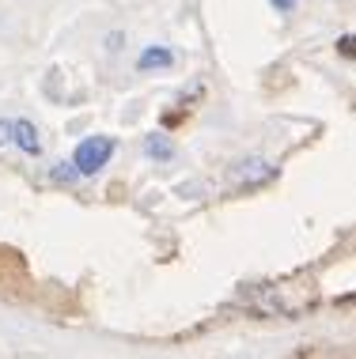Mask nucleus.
<instances>
[{
  "label": "nucleus",
  "mask_w": 356,
  "mask_h": 359,
  "mask_svg": "<svg viewBox=\"0 0 356 359\" xmlns=\"http://www.w3.org/2000/svg\"><path fill=\"white\" fill-rule=\"evenodd\" d=\"M269 8H273L277 15H292L296 8H300V0H269Z\"/></svg>",
  "instance_id": "nucleus-8"
},
{
  "label": "nucleus",
  "mask_w": 356,
  "mask_h": 359,
  "mask_svg": "<svg viewBox=\"0 0 356 359\" xmlns=\"http://www.w3.org/2000/svg\"><path fill=\"white\" fill-rule=\"evenodd\" d=\"M50 182L53 186H76V182H84V178H80V170L72 167V159H61L50 167Z\"/></svg>",
  "instance_id": "nucleus-6"
},
{
  "label": "nucleus",
  "mask_w": 356,
  "mask_h": 359,
  "mask_svg": "<svg viewBox=\"0 0 356 359\" xmlns=\"http://www.w3.org/2000/svg\"><path fill=\"white\" fill-rule=\"evenodd\" d=\"M137 72L140 76H159V72H171L178 65V50H171V46H163V42H152V46H144V50L137 53Z\"/></svg>",
  "instance_id": "nucleus-3"
},
{
  "label": "nucleus",
  "mask_w": 356,
  "mask_h": 359,
  "mask_svg": "<svg viewBox=\"0 0 356 359\" xmlns=\"http://www.w3.org/2000/svg\"><path fill=\"white\" fill-rule=\"evenodd\" d=\"M273 178H277V167L269 159H262V155H243V159H235L232 167H228V182H232L235 189H258Z\"/></svg>",
  "instance_id": "nucleus-2"
},
{
  "label": "nucleus",
  "mask_w": 356,
  "mask_h": 359,
  "mask_svg": "<svg viewBox=\"0 0 356 359\" xmlns=\"http://www.w3.org/2000/svg\"><path fill=\"white\" fill-rule=\"evenodd\" d=\"M0 148H12V118H0Z\"/></svg>",
  "instance_id": "nucleus-10"
},
{
  "label": "nucleus",
  "mask_w": 356,
  "mask_h": 359,
  "mask_svg": "<svg viewBox=\"0 0 356 359\" xmlns=\"http://www.w3.org/2000/svg\"><path fill=\"white\" fill-rule=\"evenodd\" d=\"M334 53H338L341 61H356V31L352 34H341L338 42H334Z\"/></svg>",
  "instance_id": "nucleus-7"
},
{
  "label": "nucleus",
  "mask_w": 356,
  "mask_h": 359,
  "mask_svg": "<svg viewBox=\"0 0 356 359\" xmlns=\"http://www.w3.org/2000/svg\"><path fill=\"white\" fill-rule=\"evenodd\" d=\"M182 125V121H186V110H182V106H178V110H175V106H167V110H163V125Z\"/></svg>",
  "instance_id": "nucleus-9"
},
{
  "label": "nucleus",
  "mask_w": 356,
  "mask_h": 359,
  "mask_svg": "<svg viewBox=\"0 0 356 359\" xmlns=\"http://www.w3.org/2000/svg\"><path fill=\"white\" fill-rule=\"evenodd\" d=\"M12 148L23 151L27 159H38V155L46 151L42 133H38V125L31 118H12Z\"/></svg>",
  "instance_id": "nucleus-4"
},
{
  "label": "nucleus",
  "mask_w": 356,
  "mask_h": 359,
  "mask_svg": "<svg viewBox=\"0 0 356 359\" xmlns=\"http://www.w3.org/2000/svg\"><path fill=\"white\" fill-rule=\"evenodd\" d=\"M114 155H118V140L107 137V133H88V137L76 140L69 159H72V167L80 170V178H99V174L110 167Z\"/></svg>",
  "instance_id": "nucleus-1"
},
{
  "label": "nucleus",
  "mask_w": 356,
  "mask_h": 359,
  "mask_svg": "<svg viewBox=\"0 0 356 359\" xmlns=\"http://www.w3.org/2000/svg\"><path fill=\"white\" fill-rule=\"evenodd\" d=\"M140 151H144V159H152V163H171L178 155V144L159 129V133H148V137H144Z\"/></svg>",
  "instance_id": "nucleus-5"
}]
</instances>
